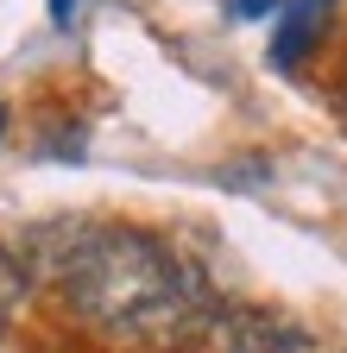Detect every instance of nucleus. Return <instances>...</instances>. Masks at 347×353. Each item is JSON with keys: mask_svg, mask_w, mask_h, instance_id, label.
I'll use <instances>...</instances> for the list:
<instances>
[{"mask_svg": "<svg viewBox=\"0 0 347 353\" xmlns=\"http://www.w3.org/2000/svg\"><path fill=\"white\" fill-rule=\"evenodd\" d=\"M70 13H76V0H51V19L57 26H70Z\"/></svg>", "mask_w": 347, "mask_h": 353, "instance_id": "6", "label": "nucleus"}, {"mask_svg": "<svg viewBox=\"0 0 347 353\" xmlns=\"http://www.w3.org/2000/svg\"><path fill=\"white\" fill-rule=\"evenodd\" d=\"M45 272L76 316L126 341H177L208 316L202 278L146 228H70Z\"/></svg>", "mask_w": 347, "mask_h": 353, "instance_id": "1", "label": "nucleus"}, {"mask_svg": "<svg viewBox=\"0 0 347 353\" xmlns=\"http://www.w3.org/2000/svg\"><path fill=\"white\" fill-rule=\"evenodd\" d=\"M26 290H32V265H26L13 246H0V322H13V316H19Z\"/></svg>", "mask_w": 347, "mask_h": 353, "instance_id": "4", "label": "nucleus"}, {"mask_svg": "<svg viewBox=\"0 0 347 353\" xmlns=\"http://www.w3.org/2000/svg\"><path fill=\"white\" fill-rule=\"evenodd\" d=\"M221 353H310V341L272 309H234L221 328Z\"/></svg>", "mask_w": 347, "mask_h": 353, "instance_id": "2", "label": "nucleus"}, {"mask_svg": "<svg viewBox=\"0 0 347 353\" xmlns=\"http://www.w3.org/2000/svg\"><path fill=\"white\" fill-rule=\"evenodd\" d=\"M272 7H278V0H234L228 13H234V19H252V13H272Z\"/></svg>", "mask_w": 347, "mask_h": 353, "instance_id": "5", "label": "nucleus"}, {"mask_svg": "<svg viewBox=\"0 0 347 353\" xmlns=\"http://www.w3.org/2000/svg\"><path fill=\"white\" fill-rule=\"evenodd\" d=\"M328 7H335V0H284L278 32H272V70H297V63H303V51L316 44Z\"/></svg>", "mask_w": 347, "mask_h": 353, "instance_id": "3", "label": "nucleus"}, {"mask_svg": "<svg viewBox=\"0 0 347 353\" xmlns=\"http://www.w3.org/2000/svg\"><path fill=\"white\" fill-rule=\"evenodd\" d=\"M0 132H7V108H0Z\"/></svg>", "mask_w": 347, "mask_h": 353, "instance_id": "7", "label": "nucleus"}]
</instances>
